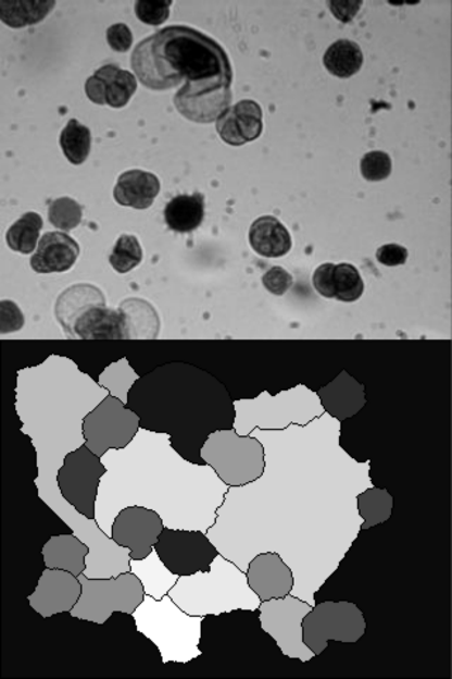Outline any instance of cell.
<instances>
[{"label":"cell","mask_w":452,"mask_h":679,"mask_svg":"<svg viewBox=\"0 0 452 679\" xmlns=\"http://www.w3.org/2000/svg\"><path fill=\"white\" fill-rule=\"evenodd\" d=\"M127 408L140 428L168 435L170 443L190 461L211 433L233 429L228 393L206 372L184 362H170L140 376L130 390Z\"/></svg>","instance_id":"cell-1"},{"label":"cell","mask_w":452,"mask_h":679,"mask_svg":"<svg viewBox=\"0 0 452 679\" xmlns=\"http://www.w3.org/2000/svg\"><path fill=\"white\" fill-rule=\"evenodd\" d=\"M131 69L140 83L166 91L181 82L183 91L230 88L233 65L223 47L186 26L163 28L140 41L131 54Z\"/></svg>","instance_id":"cell-2"},{"label":"cell","mask_w":452,"mask_h":679,"mask_svg":"<svg viewBox=\"0 0 452 679\" xmlns=\"http://www.w3.org/2000/svg\"><path fill=\"white\" fill-rule=\"evenodd\" d=\"M168 596L191 616H221L237 610L256 612L261 597L249 587L248 575L219 554L210 570L178 578Z\"/></svg>","instance_id":"cell-3"},{"label":"cell","mask_w":452,"mask_h":679,"mask_svg":"<svg viewBox=\"0 0 452 679\" xmlns=\"http://www.w3.org/2000/svg\"><path fill=\"white\" fill-rule=\"evenodd\" d=\"M131 617L136 630L158 647L163 664H188L201 657L205 617L188 615L168 594L162 601L146 594Z\"/></svg>","instance_id":"cell-4"},{"label":"cell","mask_w":452,"mask_h":679,"mask_svg":"<svg viewBox=\"0 0 452 679\" xmlns=\"http://www.w3.org/2000/svg\"><path fill=\"white\" fill-rule=\"evenodd\" d=\"M201 459L229 487L251 484L266 470V449L261 439L239 435L235 428L211 433L202 446Z\"/></svg>","instance_id":"cell-5"},{"label":"cell","mask_w":452,"mask_h":679,"mask_svg":"<svg viewBox=\"0 0 452 679\" xmlns=\"http://www.w3.org/2000/svg\"><path fill=\"white\" fill-rule=\"evenodd\" d=\"M83 593L70 615L75 619L105 625L113 613L134 615L145 601V589L138 577L131 572L121 573L116 578L89 579L79 575Z\"/></svg>","instance_id":"cell-6"},{"label":"cell","mask_w":452,"mask_h":679,"mask_svg":"<svg viewBox=\"0 0 452 679\" xmlns=\"http://www.w3.org/2000/svg\"><path fill=\"white\" fill-rule=\"evenodd\" d=\"M139 431V415L112 395L88 412L83 422L85 445L99 457L110 450L126 449Z\"/></svg>","instance_id":"cell-7"},{"label":"cell","mask_w":452,"mask_h":679,"mask_svg":"<svg viewBox=\"0 0 452 679\" xmlns=\"http://www.w3.org/2000/svg\"><path fill=\"white\" fill-rule=\"evenodd\" d=\"M304 643L315 655L323 654L328 641L357 643L366 631L364 613L355 603L327 601L315 605L304 617Z\"/></svg>","instance_id":"cell-8"},{"label":"cell","mask_w":452,"mask_h":679,"mask_svg":"<svg viewBox=\"0 0 452 679\" xmlns=\"http://www.w3.org/2000/svg\"><path fill=\"white\" fill-rule=\"evenodd\" d=\"M313 607L293 594L262 602L259 607L262 630L276 641L277 647L286 657L300 659L301 663H309L317 657L304 643L303 621Z\"/></svg>","instance_id":"cell-9"},{"label":"cell","mask_w":452,"mask_h":679,"mask_svg":"<svg viewBox=\"0 0 452 679\" xmlns=\"http://www.w3.org/2000/svg\"><path fill=\"white\" fill-rule=\"evenodd\" d=\"M106 466L87 445L67 453L56 473V483L63 497L89 520H96L99 487Z\"/></svg>","instance_id":"cell-10"},{"label":"cell","mask_w":452,"mask_h":679,"mask_svg":"<svg viewBox=\"0 0 452 679\" xmlns=\"http://www.w3.org/2000/svg\"><path fill=\"white\" fill-rule=\"evenodd\" d=\"M154 550L164 565L180 578L210 570L211 564L219 555L218 548L205 532L172 528H164Z\"/></svg>","instance_id":"cell-11"},{"label":"cell","mask_w":452,"mask_h":679,"mask_svg":"<svg viewBox=\"0 0 452 679\" xmlns=\"http://www.w3.org/2000/svg\"><path fill=\"white\" fill-rule=\"evenodd\" d=\"M164 528L163 518L154 509L130 506L117 514L112 538L117 545L130 550V559H145L152 554Z\"/></svg>","instance_id":"cell-12"},{"label":"cell","mask_w":452,"mask_h":679,"mask_svg":"<svg viewBox=\"0 0 452 679\" xmlns=\"http://www.w3.org/2000/svg\"><path fill=\"white\" fill-rule=\"evenodd\" d=\"M83 593L78 577L68 570H42L35 592L27 597L28 605L45 619L60 613H70L77 605Z\"/></svg>","instance_id":"cell-13"},{"label":"cell","mask_w":452,"mask_h":679,"mask_svg":"<svg viewBox=\"0 0 452 679\" xmlns=\"http://www.w3.org/2000/svg\"><path fill=\"white\" fill-rule=\"evenodd\" d=\"M248 582L262 602L286 597L294 588L293 569L277 552H263L249 563Z\"/></svg>","instance_id":"cell-14"},{"label":"cell","mask_w":452,"mask_h":679,"mask_svg":"<svg viewBox=\"0 0 452 679\" xmlns=\"http://www.w3.org/2000/svg\"><path fill=\"white\" fill-rule=\"evenodd\" d=\"M138 91V82L129 71L117 65H103L85 83V92L97 106L124 108Z\"/></svg>","instance_id":"cell-15"},{"label":"cell","mask_w":452,"mask_h":679,"mask_svg":"<svg viewBox=\"0 0 452 679\" xmlns=\"http://www.w3.org/2000/svg\"><path fill=\"white\" fill-rule=\"evenodd\" d=\"M216 132L230 146L256 140L263 132V111L258 102L243 99L229 107L216 121Z\"/></svg>","instance_id":"cell-16"},{"label":"cell","mask_w":452,"mask_h":679,"mask_svg":"<svg viewBox=\"0 0 452 679\" xmlns=\"http://www.w3.org/2000/svg\"><path fill=\"white\" fill-rule=\"evenodd\" d=\"M81 252L77 240L68 234L47 233L40 238L39 247L30 259V267L37 273H63L75 266Z\"/></svg>","instance_id":"cell-17"},{"label":"cell","mask_w":452,"mask_h":679,"mask_svg":"<svg viewBox=\"0 0 452 679\" xmlns=\"http://www.w3.org/2000/svg\"><path fill=\"white\" fill-rule=\"evenodd\" d=\"M325 412L337 421H346L360 412L366 403L364 385L342 371L336 380L318 391Z\"/></svg>","instance_id":"cell-18"},{"label":"cell","mask_w":452,"mask_h":679,"mask_svg":"<svg viewBox=\"0 0 452 679\" xmlns=\"http://www.w3.org/2000/svg\"><path fill=\"white\" fill-rule=\"evenodd\" d=\"M233 101L230 88L211 89V91H178L174 106L184 118L197 124H211L228 110Z\"/></svg>","instance_id":"cell-19"},{"label":"cell","mask_w":452,"mask_h":679,"mask_svg":"<svg viewBox=\"0 0 452 679\" xmlns=\"http://www.w3.org/2000/svg\"><path fill=\"white\" fill-rule=\"evenodd\" d=\"M98 306H106V299L101 289L88 283L74 285L56 299L55 318L63 325L65 334L74 338V325L77 320L85 311L98 308Z\"/></svg>","instance_id":"cell-20"},{"label":"cell","mask_w":452,"mask_h":679,"mask_svg":"<svg viewBox=\"0 0 452 679\" xmlns=\"http://www.w3.org/2000/svg\"><path fill=\"white\" fill-rule=\"evenodd\" d=\"M89 546L75 534L51 536L42 546L46 568L63 569L79 577L87 569Z\"/></svg>","instance_id":"cell-21"},{"label":"cell","mask_w":452,"mask_h":679,"mask_svg":"<svg viewBox=\"0 0 452 679\" xmlns=\"http://www.w3.org/2000/svg\"><path fill=\"white\" fill-rule=\"evenodd\" d=\"M160 181L153 173L143 170H129L117 178L113 197L117 205L136 210L150 209L160 193Z\"/></svg>","instance_id":"cell-22"},{"label":"cell","mask_w":452,"mask_h":679,"mask_svg":"<svg viewBox=\"0 0 452 679\" xmlns=\"http://www.w3.org/2000/svg\"><path fill=\"white\" fill-rule=\"evenodd\" d=\"M74 338L129 340L125 314L120 309H108L106 306L89 309L75 323Z\"/></svg>","instance_id":"cell-23"},{"label":"cell","mask_w":452,"mask_h":679,"mask_svg":"<svg viewBox=\"0 0 452 679\" xmlns=\"http://www.w3.org/2000/svg\"><path fill=\"white\" fill-rule=\"evenodd\" d=\"M249 244L254 252L265 258H280L290 252L293 239L289 230L273 215L253 221L249 230Z\"/></svg>","instance_id":"cell-24"},{"label":"cell","mask_w":452,"mask_h":679,"mask_svg":"<svg viewBox=\"0 0 452 679\" xmlns=\"http://www.w3.org/2000/svg\"><path fill=\"white\" fill-rule=\"evenodd\" d=\"M130 572L139 578L145 593L155 601H162L167 596L180 578L164 565L155 550L145 559H130Z\"/></svg>","instance_id":"cell-25"},{"label":"cell","mask_w":452,"mask_h":679,"mask_svg":"<svg viewBox=\"0 0 452 679\" xmlns=\"http://www.w3.org/2000/svg\"><path fill=\"white\" fill-rule=\"evenodd\" d=\"M205 217V200L201 193L180 195L167 202L164 220L170 230L187 234L196 231Z\"/></svg>","instance_id":"cell-26"},{"label":"cell","mask_w":452,"mask_h":679,"mask_svg":"<svg viewBox=\"0 0 452 679\" xmlns=\"http://www.w3.org/2000/svg\"><path fill=\"white\" fill-rule=\"evenodd\" d=\"M120 310L125 314L129 340L158 337L160 330L159 314L149 301L127 299L122 301Z\"/></svg>","instance_id":"cell-27"},{"label":"cell","mask_w":452,"mask_h":679,"mask_svg":"<svg viewBox=\"0 0 452 679\" xmlns=\"http://www.w3.org/2000/svg\"><path fill=\"white\" fill-rule=\"evenodd\" d=\"M54 7L53 0H0V18L9 27L32 26L49 16Z\"/></svg>","instance_id":"cell-28"},{"label":"cell","mask_w":452,"mask_h":679,"mask_svg":"<svg viewBox=\"0 0 452 679\" xmlns=\"http://www.w3.org/2000/svg\"><path fill=\"white\" fill-rule=\"evenodd\" d=\"M325 69L338 78H350L360 73L364 54L355 41L338 40L328 47L324 54Z\"/></svg>","instance_id":"cell-29"},{"label":"cell","mask_w":452,"mask_h":679,"mask_svg":"<svg viewBox=\"0 0 452 679\" xmlns=\"http://www.w3.org/2000/svg\"><path fill=\"white\" fill-rule=\"evenodd\" d=\"M357 513L364 523L362 531L379 526L392 517L393 498L386 490L378 487L365 489L356 497Z\"/></svg>","instance_id":"cell-30"},{"label":"cell","mask_w":452,"mask_h":679,"mask_svg":"<svg viewBox=\"0 0 452 679\" xmlns=\"http://www.w3.org/2000/svg\"><path fill=\"white\" fill-rule=\"evenodd\" d=\"M42 219L37 212H26L7 233V243L14 252L28 255L39 247Z\"/></svg>","instance_id":"cell-31"},{"label":"cell","mask_w":452,"mask_h":679,"mask_svg":"<svg viewBox=\"0 0 452 679\" xmlns=\"http://www.w3.org/2000/svg\"><path fill=\"white\" fill-rule=\"evenodd\" d=\"M139 379L140 376L136 374L129 361L126 358H122V360L113 362V365L105 368V371L99 375L98 385H101L110 395L116 396L117 399L127 405L130 390L134 388L136 381Z\"/></svg>","instance_id":"cell-32"},{"label":"cell","mask_w":452,"mask_h":679,"mask_svg":"<svg viewBox=\"0 0 452 679\" xmlns=\"http://www.w3.org/2000/svg\"><path fill=\"white\" fill-rule=\"evenodd\" d=\"M60 146L70 163L83 164L91 152V131L77 120H71L61 132Z\"/></svg>","instance_id":"cell-33"},{"label":"cell","mask_w":452,"mask_h":679,"mask_svg":"<svg viewBox=\"0 0 452 679\" xmlns=\"http://www.w3.org/2000/svg\"><path fill=\"white\" fill-rule=\"evenodd\" d=\"M334 292H336L337 300L347 301V304L361 299L365 292V282L356 267H353L352 263L336 266Z\"/></svg>","instance_id":"cell-34"},{"label":"cell","mask_w":452,"mask_h":679,"mask_svg":"<svg viewBox=\"0 0 452 679\" xmlns=\"http://www.w3.org/2000/svg\"><path fill=\"white\" fill-rule=\"evenodd\" d=\"M143 261V249L135 235H121L112 249L110 263L117 273H127Z\"/></svg>","instance_id":"cell-35"},{"label":"cell","mask_w":452,"mask_h":679,"mask_svg":"<svg viewBox=\"0 0 452 679\" xmlns=\"http://www.w3.org/2000/svg\"><path fill=\"white\" fill-rule=\"evenodd\" d=\"M49 221L56 230L68 233L81 224L83 206L70 197L56 198L49 207Z\"/></svg>","instance_id":"cell-36"},{"label":"cell","mask_w":452,"mask_h":679,"mask_svg":"<svg viewBox=\"0 0 452 679\" xmlns=\"http://www.w3.org/2000/svg\"><path fill=\"white\" fill-rule=\"evenodd\" d=\"M361 173L367 182H384L392 174V159L380 150L366 153L361 160Z\"/></svg>","instance_id":"cell-37"},{"label":"cell","mask_w":452,"mask_h":679,"mask_svg":"<svg viewBox=\"0 0 452 679\" xmlns=\"http://www.w3.org/2000/svg\"><path fill=\"white\" fill-rule=\"evenodd\" d=\"M172 0L167 2H148V0H139L135 4L136 16L140 22L150 26H159L166 22L170 16V8H172Z\"/></svg>","instance_id":"cell-38"},{"label":"cell","mask_w":452,"mask_h":679,"mask_svg":"<svg viewBox=\"0 0 452 679\" xmlns=\"http://www.w3.org/2000/svg\"><path fill=\"white\" fill-rule=\"evenodd\" d=\"M293 276L285 268L273 267L263 275L262 283L272 295L282 296L293 286Z\"/></svg>","instance_id":"cell-39"},{"label":"cell","mask_w":452,"mask_h":679,"mask_svg":"<svg viewBox=\"0 0 452 679\" xmlns=\"http://www.w3.org/2000/svg\"><path fill=\"white\" fill-rule=\"evenodd\" d=\"M25 325V314L12 300L0 301V334L18 332Z\"/></svg>","instance_id":"cell-40"},{"label":"cell","mask_w":452,"mask_h":679,"mask_svg":"<svg viewBox=\"0 0 452 679\" xmlns=\"http://www.w3.org/2000/svg\"><path fill=\"white\" fill-rule=\"evenodd\" d=\"M334 271L336 266L334 263H323L315 269L313 275L314 289L325 299H336V292H334Z\"/></svg>","instance_id":"cell-41"},{"label":"cell","mask_w":452,"mask_h":679,"mask_svg":"<svg viewBox=\"0 0 452 679\" xmlns=\"http://www.w3.org/2000/svg\"><path fill=\"white\" fill-rule=\"evenodd\" d=\"M106 40L111 49L117 51V53H126L134 45V36H131L130 28L124 25V23H117V25L108 28Z\"/></svg>","instance_id":"cell-42"},{"label":"cell","mask_w":452,"mask_h":679,"mask_svg":"<svg viewBox=\"0 0 452 679\" xmlns=\"http://www.w3.org/2000/svg\"><path fill=\"white\" fill-rule=\"evenodd\" d=\"M409 251L403 245L386 244L376 251V259L385 267H400L407 262Z\"/></svg>","instance_id":"cell-43"},{"label":"cell","mask_w":452,"mask_h":679,"mask_svg":"<svg viewBox=\"0 0 452 679\" xmlns=\"http://www.w3.org/2000/svg\"><path fill=\"white\" fill-rule=\"evenodd\" d=\"M328 7L338 21L350 23L355 17V14L360 12L362 2L361 0H357V2H351V0L339 2V0H336V2H328Z\"/></svg>","instance_id":"cell-44"}]
</instances>
